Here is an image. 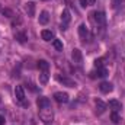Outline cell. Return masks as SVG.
Wrapping results in <instances>:
<instances>
[{"label":"cell","mask_w":125,"mask_h":125,"mask_svg":"<svg viewBox=\"0 0 125 125\" xmlns=\"http://www.w3.org/2000/svg\"><path fill=\"white\" fill-rule=\"evenodd\" d=\"M39 118L41 121H44L45 124L51 122L52 118H54V112H52V108L51 106H47V108H41L39 109Z\"/></svg>","instance_id":"1"},{"label":"cell","mask_w":125,"mask_h":125,"mask_svg":"<svg viewBox=\"0 0 125 125\" xmlns=\"http://www.w3.org/2000/svg\"><path fill=\"white\" fill-rule=\"evenodd\" d=\"M15 96H16V100L18 102H21L23 106H28L29 103H26V94H25V90H23V87L22 86H16L15 87Z\"/></svg>","instance_id":"2"},{"label":"cell","mask_w":125,"mask_h":125,"mask_svg":"<svg viewBox=\"0 0 125 125\" xmlns=\"http://www.w3.org/2000/svg\"><path fill=\"white\" fill-rule=\"evenodd\" d=\"M92 16H93V21L97 23V26H105V23H106V16H105L103 12H93Z\"/></svg>","instance_id":"3"},{"label":"cell","mask_w":125,"mask_h":125,"mask_svg":"<svg viewBox=\"0 0 125 125\" xmlns=\"http://www.w3.org/2000/svg\"><path fill=\"white\" fill-rule=\"evenodd\" d=\"M57 80L61 83L62 86H67V87H76L77 86V83L73 79L67 77V76H57Z\"/></svg>","instance_id":"4"},{"label":"cell","mask_w":125,"mask_h":125,"mask_svg":"<svg viewBox=\"0 0 125 125\" xmlns=\"http://www.w3.org/2000/svg\"><path fill=\"white\" fill-rule=\"evenodd\" d=\"M71 58H73V61L76 62V64H82L83 62V54H82V51L79 50V48H74L73 50V52H71Z\"/></svg>","instance_id":"5"},{"label":"cell","mask_w":125,"mask_h":125,"mask_svg":"<svg viewBox=\"0 0 125 125\" xmlns=\"http://www.w3.org/2000/svg\"><path fill=\"white\" fill-rule=\"evenodd\" d=\"M79 35H80L82 42H86V41L89 39V31H87V28H86L84 23H82V25L79 26Z\"/></svg>","instance_id":"6"},{"label":"cell","mask_w":125,"mask_h":125,"mask_svg":"<svg viewBox=\"0 0 125 125\" xmlns=\"http://www.w3.org/2000/svg\"><path fill=\"white\" fill-rule=\"evenodd\" d=\"M99 90H100L102 93H109V92L114 90V86H112V83H109V82H102V83L99 84Z\"/></svg>","instance_id":"7"},{"label":"cell","mask_w":125,"mask_h":125,"mask_svg":"<svg viewBox=\"0 0 125 125\" xmlns=\"http://www.w3.org/2000/svg\"><path fill=\"white\" fill-rule=\"evenodd\" d=\"M54 99L58 103H67L68 102V94L64 93V92H57V93H54Z\"/></svg>","instance_id":"8"},{"label":"cell","mask_w":125,"mask_h":125,"mask_svg":"<svg viewBox=\"0 0 125 125\" xmlns=\"http://www.w3.org/2000/svg\"><path fill=\"white\" fill-rule=\"evenodd\" d=\"M36 105H38V108L41 109V108L51 106V102H50V99H48V97H45V96H41V97H38V100H36Z\"/></svg>","instance_id":"9"},{"label":"cell","mask_w":125,"mask_h":125,"mask_svg":"<svg viewBox=\"0 0 125 125\" xmlns=\"http://www.w3.org/2000/svg\"><path fill=\"white\" fill-rule=\"evenodd\" d=\"M105 111H106V103L102 102L100 99H96V114L97 115H102Z\"/></svg>","instance_id":"10"},{"label":"cell","mask_w":125,"mask_h":125,"mask_svg":"<svg viewBox=\"0 0 125 125\" xmlns=\"http://www.w3.org/2000/svg\"><path fill=\"white\" fill-rule=\"evenodd\" d=\"M92 74H93V77H106L108 76V70L105 67H96V70Z\"/></svg>","instance_id":"11"},{"label":"cell","mask_w":125,"mask_h":125,"mask_svg":"<svg viewBox=\"0 0 125 125\" xmlns=\"http://www.w3.org/2000/svg\"><path fill=\"white\" fill-rule=\"evenodd\" d=\"M109 108H111L114 112H119V111L122 109V105H121V102L112 99V100H109Z\"/></svg>","instance_id":"12"},{"label":"cell","mask_w":125,"mask_h":125,"mask_svg":"<svg viewBox=\"0 0 125 125\" xmlns=\"http://www.w3.org/2000/svg\"><path fill=\"white\" fill-rule=\"evenodd\" d=\"M25 10H26V13H28L29 18L35 16V3L33 1H28L26 6H25Z\"/></svg>","instance_id":"13"},{"label":"cell","mask_w":125,"mask_h":125,"mask_svg":"<svg viewBox=\"0 0 125 125\" xmlns=\"http://www.w3.org/2000/svg\"><path fill=\"white\" fill-rule=\"evenodd\" d=\"M39 23L41 25H47L48 23V21H50V15H48V12L47 10H44V12H41L39 13Z\"/></svg>","instance_id":"14"},{"label":"cell","mask_w":125,"mask_h":125,"mask_svg":"<svg viewBox=\"0 0 125 125\" xmlns=\"http://www.w3.org/2000/svg\"><path fill=\"white\" fill-rule=\"evenodd\" d=\"M15 38H16V41H19V42H26V39H28V35H26V32L23 31H18L15 33Z\"/></svg>","instance_id":"15"},{"label":"cell","mask_w":125,"mask_h":125,"mask_svg":"<svg viewBox=\"0 0 125 125\" xmlns=\"http://www.w3.org/2000/svg\"><path fill=\"white\" fill-rule=\"evenodd\" d=\"M41 36H42L44 41H51V39H54V32L48 31V29H44L41 32Z\"/></svg>","instance_id":"16"},{"label":"cell","mask_w":125,"mask_h":125,"mask_svg":"<svg viewBox=\"0 0 125 125\" xmlns=\"http://www.w3.org/2000/svg\"><path fill=\"white\" fill-rule=\"evenodd\" d=\"M70 19H71V16H70V12H68V9H64L61 13V21L64 25H67L68 22H70Z\"/></svg>","instance_id":"17"},{"label":"cell","mask_w":125,"mask_h":125,"mask_svg":"<svg viewBox=\"0 0 125 125\" xmlns=\"http://www.w3.org/2000/svg\"><path fill=\"white\" fill-rule=\"evenodd\" d=\"M48 79H50L48 71H42V73L39 74V83H41V84H47V83H48Z\"/></svg>","instance_id":"18"},{"label":"cell","mask_w":125,"mask_h":125,"mask_svg":"<svg viewBox=\"0 0 125 125\" xmlns=\"http://www.w3.org/2000/svg\"><path fill=\"white\" fill-rule=\"evenodd\" d=\"M38 68H39V70H42V71H48L50 64L45 61V60H39V61H38Z\"/></svg>","instance_id":"19"},{"label":"cell","mask_w":125,"mask_h":125,"mask_svg":"<svg viewBox=\"0 0 125 125\" xmlns=\"http://www.w3.org/2000/svg\"><path fill=\"white\" fill-rule=\"evenodd\" d=\"M111 121H112L114 124H119V122H121V116L118 115V112H112V114H111Z\"/></svg>","instance_id":"20"},{"label":"cell","mask_w":125,"mask_h":125,"mask_svg":"<svg viewBox=\"0 0 125 125\" xmlns=\"http://www.w3.org/2000/svg\"><path fill=\"white\" fill-rule=\"evenodd\" d=\"M52 45L57 51H62V42L60 39H52Z\"/></svg>","instance_id":"21"},{"label":"cell","mask_w":125,"mask_h":125,"mask_svg":"<svg viewBox=\"0 0 125 125\" xmlns=\"http://www.w3.org/2000/svg\"><path fill=\"white\" fill-rule=\"evenodd\" d=\"M1 13H3V16H6V18H13V16H15V15H13V12H12L10 9H7V7H6V9H3V10H1Z\"/></svg>","instance_id":"22"},{"label":"cell","mask_w":125,"mask_h":125,"mask_svg":"<svg viewBox=\"0 0 125 125\" xmlns=\"http://www.w3.org/2000/svg\"><path fill=\"white\" fill-rule=\"evenodd\" d=\"M121 3H122V0H112V7L116 9V7L121 6Z\"/></svg>","instance_id":"23"},{"label":"cell","mask_w":125,"mask_h":125,"mask_svg":"<svg viewBox=\"0 0 125 125\" xmlns=\"http://www.w3.org/2000/svg\"><path fill=\"white\" fill-rule=\"evenodd\" d=\"M103 58H99V60H96L94 61V67H103Z\"/></svg>","instance_id":"24"},{"label":"cell","mask_w":125,"mask_h":125,"mask_svg":"<svg viewBox=\"0 0 125 125\" xmlns=\"http://www.w3.org/2000/svg\"><path fill=\"white\" fill-rule=\"evenodd\" d=\"M22 23V19L21 18H16V21H13L12 22V26H16V25H21Z\"/></svg>","instance_id":"25"},{"label":"cell","mask_w":125,"mask_h":125,"mask_svg":"<svg viewBox=\"0 0 125 125\" xmlns=\"http://www.w3.org/2000/svg\"><path fill=\"white\" fill-rule=\"evenodd\" d=\"M86 3H87V6H93L96 3V0H86Z\"/></svg>","instance_id":"26"},{"label":"cell","mask_w":125,"mask_h":125,"mask_svg":"<svg viewBox=\"0 0 125 125\" xmlns=\"http://www.w3.org/2000/svg\"><path fill=\"white\" fill-rule=\"evenodd\" d=\"M0 125H4V116L0 115Z\"/></svg>","instance_id":"27"},{"label":"cell","mask_w":125,"mask_h":125,"mask_svg":"<svg viewBox=\"0 0 125 125\" xmlns=\"http://www.w3.org/2000/svg\"><path fill=\"white\" fill-rule=\"evenodd\" d=\"M80 3H82V6H83V7H86V6H87V3H86V0H80Z\"/></svg>","instance_id":"28"},{"label":"cell","mask_w":125,"mask_h":125,"mask_svg":"<svg viewBox=\"0 0 125 125\" xmlns=\"http://www.w3.org/2000/svg\"><path fill=\"white\" fill-rule=\"evenodd\" d=\"M65 3H67V4H70V3H71V0H65Z\"/></svg>","instance_id":"29"},{"label":"cell","mask_w":125,"mask_h":125,"mask_svg":"<svg viewBox=\"0 0 125 125\" xmlns=\"http://www.w3.org/2000/svg\"><path fill=\"white\" fill-rule=\"evenodd\" d=\"M0 10H1V6H0Z\"/></svg>","instance_id":"30"}]
</instances>
